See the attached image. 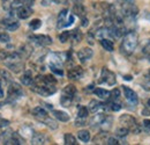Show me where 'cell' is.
I'll use <instances>...</instances> for the list:
<instances>
[{"mask_svg": "<svg viewBox=\"0 0 150 145\" xmlns=\"http://www.w3.org/2000/svg\"><path fill=\"white\" fill-rule=\"evenodd\" d=\"M2 62L11 71L15 73H20L24 67L22 57L19 52H7L6 57L2 59Z\"/></svg>", "mask_w": 150, "mask_h": 145, "instance_id": "1", "label": "cell"}, {"mask_svg": "<svg viewBox=\"0 0 150 145\" xmlns=\"http://www.w3.org/2000/svg\"><path fill=\"white\" fill-rule=\"evenodd\" d=\"M86 120H87V118H83V117H77V118H76V121H75V126H80V127L86 126Z\"/></svg>", "mask_w": 150, "mask_h": 145, "instance_id": "34", "label": "cell"}, {"mask_svg": "<svg viewBox=\"0 0 150 145\" xmlns=\"http://www.w3.org/2000/svg\"><path fill=\"white\" fill-rule=\"evenodd\" d=\"M31 51L33 50H31V48L29 45H23V47H21L19 54L21 55L22 58H27V57H29V55L31 54Z\"/></svg>", "mask_w": 150, "mask_h": 145, "instance_id": "23", "label": "cell"}, {"mask_svg": "<svg viewBox=\"0 0 150 145\" xmlns=\"http://www.w3.org/2000/svg\"><path fill=\"white\" fill-rule=\"evenodd\" d=\"M31 143L35 145L46 144L47 143V138L43 134H35L33 136V138H31Z\"/></svg>", "mask_w": 150, "mask_h": 145, "instance_id": "15", "label": "cell"}, {"mask_svg": "<svg viewBox=\"0 0 150 145\" xmlns=\"http://www.w3.org/2000/svg\"><path fill=\"white\" fill-rule=\"evenodd\" d=\"M53 115L57 120L61 121V122H67L69 121V115L65 111H61V110H53Z\"/></svg>", "mask_w": 150, "mask_h": 145, "instance_id": "16", "label": "cell"}, {"mask_svg": "<svg viewBox=\"0 0 150 145\" xmlns=\"http://www.w3.org/2000/svg\"><path fill=\"white\" fill-rule=\"evenodd\" d=\"M125 2H129V1H133V0H124Z\"/></svg>", "mask_w": 150, "mask_h": 145, "instance_id": "44", "label": "cell"}, {"mask_svg": "<svg viewBox=\"0 0 150 145\" xmlns=\"http://www.w3.org/2000/svg\"><path fill=\"white\" fill-rule=\"evenodd\" d=\"M119 96H120V91H119L118 88H114V90L111 92V94H110V99H111L112 101H117V100L119 99Z\"/></svg>", "mask_w": 150, "mask_h": 145, "instance_id": "32", "label": "cell"}, {"mask_svg": "<svg viewBox=\"0 0 150 145\" xmlns=\"http://www.w3.org/2000/svg\"><path fill=\"white\" fill-rule=\"evenodd\" d=\"M105 144H108V145H117V144H119V142H118V139H117V138L110 137V138H108V139H106V143H105Z\"/></svg>", "mask_w": 150, "mask_h": 145, "instance_id": "35", "label": "cell"}, {"mask_svg": "<svg viewBox=\"0 0 150 145\" xmlns=\"http://www.w3.org/2000/svg\"><path fill=\"white\" fill-rule=\"evenodd\" d=\"M100 83H105V84H108V85H110V86H112L115 84V74L113 72H111L110 70H108V69H103L102 70V74H100Z\"/></svg>", "mask_w": 150, "mask_h": 145, "instance_id": "6", "label": "cell"}, {"mask_svg": "<svg viewBox=\"0 0 150 145\" xmlns=\"http://www.w3.org/2000/svg\"><path fill=\"white\" fill-rule=\"evenodd\" d=\"M73 13L80 18H84L86 17V8L81 2H75L74 7H73Z\"/></svg>", "mask_w": 150, "mask_h": 145, "instance_id": "14", "label": "cell"}, {"mask_svg": "<svg viewBox=\"0 0 150 145\" xmlns=\"http://www.w3.org/2000/svg\"><path fill=\"white\" fill-rule=\"evenodd\" d=\"M21 83H22L23 85H25V86H30V85H33V83H34V78L31 77V72H30V71H27V72L21 77Z\"/></svg>", "mask_w": 150, "mask_h": 145, "instance_id": "18", "label": "cell"}, {"mask_svg": "<svg viewBox=\"0 0 150 145\" xmlns=\"http://www.w3.org/2000/svg\"><path fill=\"white\" fill-rule=\"evenodd\" d=\"M94 93L99 99H103V100L110 99V94H111V92L106 91V90H103V88H96L94 91Z\"/></svg>", "mask_w": 150, "mask_h": 145, "instance_id": "20", "label": "cell"}, {"mask_svg": "<svg viewBox=\"0 0 150 145\" xmlns=\"http://www.w3.org/2000/svg\"><path fill=\"white\" fill-rule=\"evenodd\" d=\"M71 38L74 41L75 43L81 42V39H82V34H81V32H80L79 29H74L73 32H71Z\"/></svg>", "mask_w": 150, "mask_h": 145, "instance_id": "25", "label": "cell"}, {"mask_svg": "<svg viewBox=\"0 0 150 145\" xmlns=\"http://www.w3.org/2000/svg\"><path fill=\"white\" fill-rule=\"evenodd\" d=\"M0 23H1L7 30H9V32H15V30L20 27V23L15 20V19L13 18L12 15L1 19Z\"/></svg>", "mask_w": 150, "mask_h": 145, "instance_id": "4", "label": "cell"}, {"mask_svg": "<svg viewBox=\"0 0 150 145\" xmlns=\"http://www.w3.org/2000/svg\"><path fill=\"white\" fill-rule=\"evenodd\" d=\"M8 124H9V122H8L7 120H4V118H1V117H0V128L7 127Z\"/></svg>", "mask_w": 150, "mask_h": 145, "instance_id": "37", "label": "cell"}, {"mask_svg": "<svg viewBox=\"0 0 150 145\" xmlns=\"http://www.w3.org/2000/svg\"><path fill=\"white\" fill-rule=\"evenodd\" d=\"M137 41H139V37H137V34L135 32L127 33L124 37L122 43H121V51L125 55L133 54L136 45H137Z\"/></svg>", "mask_w": 150, "mask_h": 145, "instance_id": "2", "label": "cell"}, {"mask_svg": "<svg viewBox=\"0 0 150 145\" xmlns=\"http://www.w3.org/2000/svg\"><path fill=\"white\" fill-rule=\"evenodd\" d=\"M67 13L68 11L67 9H62L60 13H59V17H58V28H62V27H67Z\"/></svg>", "mask_w": 150, "mask_h": 145, "instance_id": "13", "label": "cell"}, {"mask_svg": "<svg viewBox=\"0 0 150 145\" xmlns=\"http://www.w3.org/2000/svg\"><path fill=\"white\" fill-rule=\"evenodd\" d=\"M143 129L146 131H150V120H144L143 121Z\"/></svg>", "mask_w": 150, "mask_h": 145, "instance_id": "36", "label": "cell"}, {"mask_svg": "<svg viewBox=\"0 0 150 145\" xmlns=\"http://www.w3.org/2000/svg\"><path fill=\"white\" fill-rule=\"evenodd\" d=\"M128 132H129V129L126 127L119 128V129H117V131H115V134H117L118 137H126V136L128 135Z\"/></svg>", "mask_w": 150, "mask_h": 145, "instance_id": "27", "label": "cell"}, {"mask_svg": "<svg viewBox=\"0 0 150 145\" xmlns=\"http://www.w3.org/2000/svg\"><path fill=\"white\" fill-rule=\"evenodd\" d=\"M77 137H79L80 141H82L84 143H87V142L90 141V134H89L88 130H80L77 132Z\"/></svg>", "mask_w": 150, "mask_h": 145, "instance_id": "21", "label": "cell"}, {"mask_svg": "<svg viewBox=\"0 0 150 145\" xmlns=\"http://www.w3.org/2000/svg\"><path fill=\"white\" fill-rule=\"evenodd\" d=\"M11 41V37L7 33H0V43H8Z\"/></svg>", "mask_w": 150, "mask_h": 145, "instance_id": "33", "label": "cell"}, {"mask_svg": "<svg viewBox=\"0 0 150 145\" xmlns=\"http://www.w3.org/2000/svg\"><path fill=\"white\" fill-rule=\"evenodd\" d=\"M148 106H150V99L148 100Z\"/></svg>", "mask_w": 150, "mask_h": 145, "instance_id": "45", "label": "cell"}, {"mask_svg": "<svg viewBox=\"0 0 150 145\" xmlns=\"http://www.w3.org/2000/svg\"><path fill=\"white\" fill-rule=\"evenodd\" d=\"M29 26H30V28H31V29L36 30V29H38V28L42 26V21H40V20H38V19H35V20H33V21L29 23Z\"/></svg>", "mask_w": 150, "mask_h": 145, "instance_id": "30", "label": "cell"}, {"mask_svg": "<svg viewBox=\"0 0 150 145\" xmlns=\"http://www.w3.org/2000/svg\"><path fill=\"white\" fill-rule=\"evenodd\" d=\"M23 92H22V88L21 86L15 84V83H12L8 87V98L9 99H13V100H16L19 99L20 96H22Z\"/></svg>", "mask_w": 150, "mask_h": 145, "instance_id": "7", "label": "cell"}, {"mask_svg": "<svg viewBox=\"0 0 150 145\" xmlns=\"http://www.w3.org/2000/svg\"><path fill=\"white\" fill-rule=\"evenodd\" d=\"M65 144L66 145H76V139L72 134H66L65 135Z\"/></svg>", "mask_w": 150, "mask_h": 145, "instance_id": "26", "label": "cell"}, {"mask_svg": "<svg viewBox=\"0 0 150 145\" xmlns=\"http://www.w3.org/2000/svg\"><path fill=\"white\" fill-rule=\"evenodd\" d=\"M73 2H81V0H72Z\"/></svg>", "mask_w": 150, "mask_h": 145, "instance_id": "43", "label": "cell"}, {"mask_svg": "<svg viewBox=\"0 0 150 145\" xmlns=\"http://www.w3.org/2000/svg\"><path fill=\"white\" fill-rule=\"evenodd\" d=\"M2 96H4V91L1 88V80H0V98H2Z\"/></svg>", "mask_w": 150, "mask_h": 145, "instance_id": "41", "label": "cell"}, {"mask_svg": "<svg viewBox=\"0 0 150 145\" xmlns=\"http://www.w3.org/2000/svg\"><path fill=\"white\" fill-rule=\"evenodd\" d=\"M125 79H127V80H131L132 78L129 77V75H127V77H125Z\"/></svg>", "mask_w": 150, "mask_h": 145, "instance_id": "42", "label": "cell"}, {"mask_svg": "<svg viewBox=\"0 0 150 145\" xmlns=\"http://www.w3.org/2000/svg\"><path fill=\"white\" fill-rule=\"evenodd\" d=\"M0 80L9 81L11 80V74L7 72L6 70H0Z\"/></svg>", "mask_w": 150, "mask_h": 145, "instance_id": "31", "label": "cell"}, {"mask_svg": "<svg viewBox=\"0 0 150 145\" xmlns=\"http://www.w3.org/2000/svg\"><path fill=\"white\" fill-rule=\"evenodd\" d=\"M119 121H120V124H122V127L128 128L129 131H132L133 134H139L141 131V128L136 123V120L131 115H126V114L121 115Z\"/></svg>", "mask_w": 150, "mask_h": 145, "instance_id": "3", "label": "cell"}, {"mask_svg": "<svg viewBox=\"0 0 150 145\" xmlns=\"http://www.w3.org/2000/svg\"><path fill=\"white\" fill-rule=\"evenodd\" d=\"M67 75H68V78L72 79V80H79V79H81V78L83 77V70H82V67H80V66H74V67L69 69Z\"/></svg>", "mask_w": 150, "mask_h": 145, "instance_id": "11", "label": "cell"}, {"mask_svg": "<svg viewBox=\"0 0 150 145\" xmlns=\"http://www.w3.org/2000/svg\"><path fill=\"white\" fill-rule=\"evenodd\" d=\"M149 75H150V73H149ZM149 78H150V77H149Z\"/></svg>", "mask_w": 150, "mask_h": 145, "instance_id": "46", "label": "cell"}, {"mask_svg": "<svg viewBox=\"0 0 150 145\" xmlns=\"http://www.w3.org/2000/svg\"><path fill=\"white\" fill-rule=\"evenodd\" d=\"M142 114H143L144 116H150V109L144 108L143 110H142Z\"/></svg>", "mask_w": 150, "mask_h": 145, "instance_id": "39", "label": "cell"}, {"mask_svg": "<svg viewBox=\"0 0 150 145\" xmlns=\"http://www.w3.org/2000/svg\"><path fill=\"white\" fill-rule=\"evenodd\" d=\"M33 14V11H31V8L29 7V6H25V5H22V6H20L19 8L16 9V15H18V18L19 19H22V20H24V19H28L30 15Z\"/></svg>", "mask_w": 150, "mask_h": 145, "instance_id": "9", "label": "cell"}, {"mask_svg": "<svg viewBox=\"0 0 150 145\" xmlns=\"http://www.w3.org/2000/svg\"><path fill=\"white\" fill-rule=\"evenodd\" d=\"M29 39L39 47H46V45H50L52 43V38L47 35H33V36L29 37Z\"/></svg>", "mask_w": 150, "mask_h": 145, "instance_id": "5", "label": "cell"}, {"mask_svg": "<svg viewBox=\"0 0 150 145\" xmlns=\"http://www.w3.org/2000/svg\"><path fill=\"white\" fill-rule=\"evenodd\" d=\"M69 37H71V33H69V32H62V33L59 35V39H60L61 43H66Z\"/></svg>", "mask_w": 150, "mask_h": 145, "instance_id": "29", "label": "cell"}, {"mask_svg": "<svg viewBox=\"0 0 150 145\" xmlns=\"http://www.w3.org/2000/svg\"><path fill=\"white\" fill-rule=\"evenodd\" d=\"M73 22H74V15H69L68 20H67V26H71Z\"/></svg>", "mask_w": 150, "mask_h": 145, "instance_id": "38", "label": "cell"}, {"mask_svg": "<svg viewBox=\"0 0 150 145\" xmlns=\"http://www.w3.org/2000/svg\"><path fill=\"white\" fill-rule=\"evenodd\" d=\"M100 108H103V103H100L99 101H97V100H91V101L89 102V110H90L91 113H96V111H98Z\"/></svg>", "mask_w": 150, "mask_h": 145, "instance_id": "22", "label": "cell"}, {"mask_svg": "<svg viewBox=\"0 0 150 145\" xmlns=\"http://www.w3.org/2000/svg\"><path fill=\"white\" fill-rule=\"evenodd\" d=\"M100 44L102 47L106 50V51H110L112 52L114 50V45H113V42L110 39V38H100Z\"/></svg>", "mask_w": 150, "mask_h": 145, "instance_id": "17", "label": "cell"}, {"mask_svg": "<svg viewBox=\"0 0 150 145\" xmlns=\"http://www.w3.org/2000/svg\"><path fill=\"white\" fill-rule=\"evenodd\" d=\"M93 55H94V52H93V50H91L90 48H82V49L77 52V57H79L80 62L86 63V62H88L89 59H91Z\"/></svg>", "mask_w": 150, "mask_h": 145, "instance_id": "8", "label": "cell"}, {"mask_svg": "<svg viewBox=\"0 0 150 145\" xmlns=\"http://www.w3.org/2000/svg\"><path fill=\"white\" fill-rule=\"evenodd\" d=\"M88 23H89V22H88V19L86 18V17H84V18H82V26H83V27H87V26H88Z\"/></svg>", "mask_w": 150, "mask_h": 145, "instance_id": "40", "label": "cell"}, {"mask_svg": "<svg viewBox=\"0 0 150 145\" xmlns=\"http://www.w3.org/2000/svg\"><path fill=\"white\" fill-rule=\"evenodd\" d=\"M43 123H44L45 126H47L49 128H51V129H57V127H58L56 121H53V120H52L51 117H49V116L43 121Z\"/></svg>", "mask_w": 150, "mask_h": 145, "instance_id": "28", "label": "cell"}, {"mask_svg": "<svg viewBox=\"0 0 150 145\" xmlns=\"http://www.w3.org/2000/svg\"><path fill=\"white\" fill-rule=\"evenodd\" d=\"M124 87V93H125V96L127 99V101L131 103V105H137L139 100H137V95L136 93L131 90L129 87H126V86H122Z\"/></svg>", "mask_w": 150, "mask_h": 145, "instance_id": "10", "label": "cell"}, {"mask_svg": "<svg viewBox=\"0 0 150 145\" xmlns=\"http://www.w3.org/2000/svg\"><path fill=\"white\" fill-rule=\"evenodd\" d=\"M62 95H66V96H69V98H74L76 95V88H75L74 85L65 86V88L62 91Z\"/></svg>", "mask_w": 150, "mask_h": 145, "instance_id": "19", "label": "cell"}, {"mask_svg": "<svg viewBox=\"0 0 150 145\" xmlns=\"http://www.w3.org/2000/svg\"><path fill=\"white\" fill-rule=\"evenodd\" d=\"M33 115L37 118L38 121H40V122H43V121L49 116V115H47V111L43 108V107H36V108H34Z\"/></svg>", "mask_w": 150, "mask_h": 145, "instance_id": "12", "label": "cell"}, {"mask_svg": "<svg viewBox=\"0 0 150 145\" xmlns=\"http://www.w3.org/2000/svg\"><path fill=\"white\" fill-rule=\"evenodd\" d=\"M89 115V109L84 106H79V110H77V117H83L87 118Z\"/></svg>", "mask_w": 150, "mask_h": 145, "instance_id": "24", "label": "cell"}]
</instances>
